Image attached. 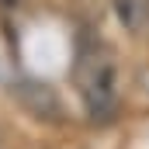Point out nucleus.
I'll list each match as a JSON object with an SVG mask.
<instances>
[{
    "instance_id": "obj_1",
    "label": "nucleus",
    "mask_w": 149,
    "mask_h": 149,
    "mask_svg": "<svg viewBox=\"0 0 149 149\" xmlns=\"http://www.w3.org/2000/svg\"><path fill=\"white\" fill-rule=\"evenodd\" d=\"M73 83H76V94L83 101V111L90 114V121H111L118 114L121 76H118L114 52L104 42H83L80 45L76 66H73Z\"/></svg>"
},
{
    "instance_id": "obj_2",
    "label": "nucleus",
    "mask_w": 149,
    "mask_h": 149,
    "mask_svg": "<svg viewBox=\"0 0 149 149\" xmlns=\"http://www.w3.org/2000/svg\"><path fill=\"white\" fill-rule=\"evenodd\" d=\"M114 17L125 31L142 35L149 28V0H114Z\"/></svg>"
}]
</instances>
